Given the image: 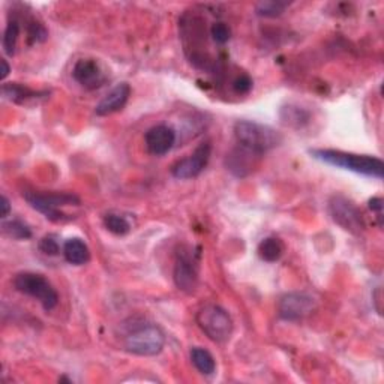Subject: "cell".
Returning a JSON list of instances; mask_svg holds the SVG:
<instances>
[{
	"mask_svg": "<svg viewBox=\"0 0 384 384\" xmlns=\"http://www.w3.org/2000/svg\"><path fill=\"white\" fill-rule=\"evenodd\" d=\"M309 154L314 159L321 161L328 166L353 171L356 174H362V176L374 178L378 180L383 179L384 164L383 161L377 156L357 155V154L342 152V150H333V149H314Z\"/></svg>",
	"mask_w": 384,
	"mask_h": 384,
	"instance_id": "6da1fadb",
	"label": "cell"
},
{
	"mask_svg": "<svg viewBox=\"0 0 384 384\" xmlns=\"http://www.w3.org/2000/svg\"><path fill=\"white\" fill-rule=\"evenodd\" d=\"M237 144L263 156L283 143V135L273 128L251 120H239L235 125Z\"/></svg>",
	"mask_w": 384,
	"mask_h": 384,
	"instance_id": "7a4b0ae2",
	"label": "cell"
},
{
	"mask_svg": "<svg viewBox=\"0 0 384 384\" xmlns=\"http://www.w3.org/2000/svg\"><path fill=\"white\" fill-rule=\"evenodd\" d=\"M166 345V335L156 324H140L123 338L128 353L135 356H156Z\"/></svg>",
	"mask_w": 384,
	"mask_h": 384,
	"instance_id": "3957f363",
	"label": "cell"
},
{
	"mask_svg": "<svg viewBox=\"0 0 384 384\" xmlns=\"http://www.w3.org/2000/svg\"><path fill=\"white\" fill-rule=\"evenodd\" d=\"M26 202L42 213L47 219L53 221V223H63V221H69L62 212V207L65 206H78L80 199L75 194L69 192H39V191H29L25 192Z\"/></svg>",
	"mask_w": 384,
	"mask_h": 384,
	"instance_id": "277c9868",
	"label": "cell"
},
{
	"mask_svg": "<svg viewBox=\"0 0 384 384\" xmlns=\"http://www.w3.org/2000/svg\"><path fill=\"white\" fill-rule=\"evenodd\" d=\"M195 320L211 341L216 344L230 341L233 335V320L224 308L218 305H206L197 312Z\"/></svg>",
	"mask_w": 384,
	"mask_h": 384,
	"instance_id": "5b68a950",
	"label": "cell"
},
{
	"mask_svg": "<svg viewBox=\"0 0 384 384\" xmlns=\"http://www.w3.org/2000/svg\"><path fill=\"white\" fill-rule=\"evenodd\" d=\"M14 287L17 292L37 299L45 311H51L59 304V295L44 275L21 272L14 278Z\"/></svg>",
	"mask_w": 384,
	"mask_h": 384,
	"instance_id": "8992f818",
	"label": "cell"
},
{
	"mask_svg": "<svg viewBox=\"0 0 384 384\" xmlns=\"http://www.w3.org/2000/svg\"><path fill=\"white\" fill-rule=\"evenodd\" d=\"M329 213L332 219L352 235H360L365 230V219L360 209L344 195H333L329 202Z\"/></svg>",
	"mask_w": 384,
	"mask_h": 384,
	"instance_id": "52a82bcc",
	"label": "cell"
},
{
	"mask_svg": "<svg viewBox=\"0 0 384 384\" xmlns=\"http://www.w3.org/2000/svg\"><path fill=\"white\" fill-rule=\"evenodd\" d=\"M212 155V144L206 142L197 147L194 152L171 167V174L176 179L180 180H190L197 176H200L203 170L206 168L209 159Z\"/></svg>",
	"mask_w": 384,
	"mask_h": 384,
	"instance_id": "ba28073f",
	"label": "cell"
},
{
	"mask_svg": "<svg viewBox=\"0 0 384 384\" xmlns=\"http://www.w3.org/2000/svg\"><path fill=\"white\" fill-rule=\"evenodd\" d=\"M173 279L180 292L188 295L195 292L197 285H199V267H197V261L190 251L180 249V252H178Z\"/></svg>",
	"mask_w": 384,
	"mask_h": 384,
	"instance_id": "9c48e42d",
	"label": "cell"
},
{
	"mask_svg": "<svg viewBox=\"0 0 384 384\" xmlns=\"http://www.w3.org/2000/svg\"><path fill=\"white\" fill-rule=\"evenodd\" d=\"M316 309V300L306 293H288L278 304L279 317L287 321H299Z\"/></svg>",
	"mask_w": 384,
	"mask_h": 384,
	"instance_id": "30bf717a",
	"label": "cell"
},
{
	"mask_svg": "<svg viewBox=\"0 0 384 384\" xmlns=\"http://www.w3.org/2000/svg\"><path fill=\"white\" fill-rule=\"evenodd\" d=\"M73 77L77 83L87 90H95L106 83V74H104L101 65L95 59H80L74 65Z\"/></svg>",
	"mask_w": 384,
	"mask_h": 384,
	"instance_id": "8fae6325",
	"label": "cell"
},
{
	"mask_svg": "<svg viewBox=\"0 0 384 384\" xmlns=\"http://www.w3.org/2000/svg\"><path fill=\"white\" fill-rule=\"evenodd\" d=\"M144 143L149 154L155 156L167 155L176 143V132L167 125H156L147 130L144 135Z\"/></svg>",
	"mask_w": 384,
	"mask_h": 384,
	"instance_id": "7c38bea8",
	"label": "cell"
},
{
	"mask_svg": "<svg viewBox=\"0 0 384 384\" xmlns=\"http://www.w3.org/2000/svg\"><path fill=\"white\" fill-rule=\"evenodd\" d=\"M260 155L251 152V150L245 147L237 146L227 155V159H225L227 170H230L237 178H245L255 167V164H257Z\"/></svg>",
	"mask_w": 384,
	"mask_h": 384,
	"instance_id": "4fadbf2b",
	"label": "cell"
},
{
	"mask_svg": "<svg viewBox=\"0 0 384 384\" xmlns=\"http://www.w3.org/2000/svg\"><path fill=\"white\" fill-rule=\"evenodd\" d=\"M130 97H131V86L128 83H120L116 86L107 97H104L101 99V102L95 109V113L98 116H110V114L118 113L126 106Z\"/></svg>",
	"mask_w": 384,
	"mask_h": 384,
	"instance_id": "5bb4252c",
	"label": "cell"
},
{
	"mask_svg": "<svg viewBox=\"0 0 384 384\" xmlns=\"http://www.w3.org/2000/svg\"><path fill=\"white\" fill-rule=\"evenodd\" d=\"M4 97L9 101L16 104H26L30 99H38V98H47L49 97V92L42 90H32L30 87L20 85V83H6L2 86Z\"/></svg>",
	"mask_w": 384,
	"mask_h": 384,
	"instance_id": "9a60e30c",
	"label": "cell"
},
{
	"mask_svg": "<svg viewBox=\"0 0 384 384\" xmlns=\"http://www.w3.org/2000/svg\"><path fill=\"white\" fill-rule=\"evenodd\" d=\"M63 257L74 266H83L90 260V251L83 240L73 237L63 243Z\"/></svg>",
	"mask_w": 384,
	"mask_h": 384,
	"instance_id": "2e32d148",
	"label": "cell"
},
{
	"mask_svg": "<svg viewBox=\"0 0 384 384\" xmlns=\"http://www.w3.org/2000/svg\"><path fill=\"white\" fill-rule=\"evenodd\" d=\"M191 360L197 371L203 376H212L216 369V362L211 352H207L206 348L194 347L191 350Z\"/></svg>",
	"mask_w": 384,
	"mask_h": 384,
	"instance_id": "e0dca14e",
	"label": "cell"
},
{
	"mask_svg": "<svg viewBox=\"0 0 384 384\" xmlns=\"http://www.w3.org/2000/svg\"><path fill=\"white\" fill-rule=\"evenodd\" d=\"M284 245L281 239L278 237H266L260 242L259 245V255L260 259L267 263H275L283 257Z\"/></svg>",
	"mask_w": 384,
	"mask_h": 384,
	"instance_id": "ac0fdd59",
	"label": "cell"
},
{
	"mask_svg": "<svg viewBox=\"0 0 384 384\" xmlns=\"http://www.w3.org/2000/svg\"><path fill=\"white\" fill-rule=\"evenodd\" d=\"M4 233L11 237V239H17V240H27L32 237V230L29 225H26L23 221L20 219H13V221H5L4 225Z\"/></svg>",
	"mask_w": 384,
	"mask_h": 384,
	"instance_id": "d6986e66",
	"label": "cell"
},
{
	"mask_svg": "<svg viewBox=\"0 0 384 384\" xmlns=\"http://www.w3.org/2000/svg\"><path fill=\"white\" fill-rule=\"evenodd\" d=\"M104 227L116 236H125L131 231L130 221L116 213H107L104 216Z\"/></svg>",
	"mask_w": 384,
	"mask_h": 384,
	"instance_id": "ffe728a7",
	"label": "cell"
},
{
	"mask_svg": "<svg viewBox=\"0 0 384 384\" xmlns=\"http://www.w3.org/2000/svg\"><path fill=\"white\" fill-rule=\"evenodd\" d=\"M20 37V25L17 20L8 23L4 33V50L8 56H14L17 50V42Z\"/></svg>",
	"mask_w": 384,
	"mask_h": 384,
	"instance_id": "44dd1931",
	"label": "cell"
},
{
	"mask_svg": "<svg viewBox=\"0 0 384 384\" xmlns=\"http://www.w3.org/2000/svg\"><path fill=\"white\" fill-rule=\"evenodd\" d=\"M288 8L287 2H276V0H269V2H260L255 6L257 16L266 17V18H275L281 16L284 11Z\"/></svg>",
	"mask_w": 384,
	"mask_h": 384,
	"instance_id": "7402d4cb",
	"label": "cell"
},
{
	"mask_svg": "<svg viewBox=\"0 0 384 384\" xmlns=\"http://www.w3.org/2000/svg\"><path fill=\"white\" fill-rule=\"evenodd\" d=\"M211 37L213 38V41L216 44H227L231 38V30L228 27V25H225V23L223 21H218V23H213L212 27H211Z\"/></svg>",
	"mask_w": 384,
	"mask_h": 384,
	"instance_id": "603a6c76",
	"label": "cell"
},
{
	"mask_svg": "<svg viewBox=\"0 0 384 384\" xmlns=\"http://www.w3.org/2000/svg\"><path fill=\"white\" fill-rule=\"evenodd\" d=\"M39 249L45 255H57L61 252L59 242L56 240L54 236H45L39 240Z\"/></svg>",
	"mask_w": 384,
	"mask_h": 384,
	"instance_id": "cb8c5ba5",
	"label": "cell"
},
{
	"mask_svg": "<svg viewBox=\"0 0 384 384\" xmlns=\"http://www.w3.org/2000/svg\"><path fill=\"white\" fill-rule=\"evenodd\" d=\"M287 113H288L287 118H284V119L290 125L297 123L300 126L302 123L308 122V119H309L308 113L305 110H300V109H287Z\"/></svg>",
	"mask_w": 384,
	"mask_h": 384,
	"instance_id": "d4e9b609",
	"label": "cell"
},
{
	"mask_svg": "<svg viewBox=\"0 0 384 384\" xmlns=\"http://www.w3.org/2000/svg\"><path fill=\"white\" fill-rule=\"evenodd\" d=\"M233 87H235V90L240 93V95H247V93H249V90L252 89V80L249 78V75L243 74L235 80Z\"/></svg>",
	"mask_w": 384,
	"mask_h": 384,
	"instance_id": "484cf974",
	"label": "cell"
},
{
	"mask_svg": "<svg viewBox=\"0 0 384 384\" xmlns=\"http://www.w3.org/2000/svg\"><path fill=\"white\" fill-rule=\"evenodd\" d=\"M368 206L372 212H376L378 215V218H381V213H383V200L380 199V197H374V199H371L368 202Z\"/></svg>",
	"mask_w": 384,
	"mask_h": 384,
	"instance_id": "4316f807",
	"label": "cell"
},
{
	"mask_svg": "<svg viewBox=\"0 0 384 384\" xmlns=\"http://www.w3.org/2000/svg\"><path fill=\"white\" fill-rule=\"evenodd\" d=\"M0 206H2V218H6L9 215V212H11V203H9V200L6 199L5 195H2V204H0Z\"/></svg>",
	"mask_w": 384,
	"mask_h": 384,
	"instance_id": "83f0119b",
	"label": "cell"
},
{
	"mask_svg": "<svg viewBox=\"0 0 384 384\" xmlns=\"http://www.w3.org/2000/svg\"><path fill=\"white\" fill-rule=\"evenodd\" d=\"M0 63H2V74H0V78L5 80L11 73V68H9V65H8V62L5 59H2V62H0Z\"/></svg>",
	"mask_w": 384,
	"mask_h": 384,
	"instance_id": "f1b7e54d",
	"label": "cell"
}]
</instances>
